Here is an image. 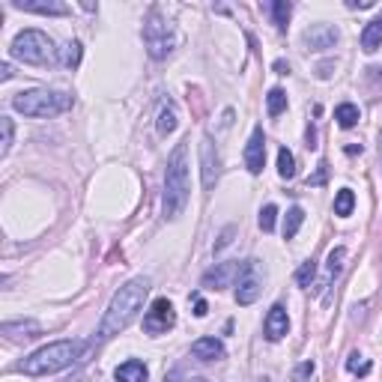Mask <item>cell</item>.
<instances>
[{
  "label": "cell",
  "mask_w": 382,
  "mask_h": 382,
  "mask_svg": "<svg viewBox=\"0 0 382 382\" xmlns=\"http://www.w3.org/2000/svg\"><path fill=\"white\" fill-rule=\"evenodd\" d=\"M147 296H149V278H132L129 284L120 287L99 323V338L108 341L114 334L126 331L134 323V317L144 311Z\"/></svg>",
  "instance_id": "obj_1"
},
{
  "label": "cell",
  "mask_w": 382,
  "mask_h": 382,
  "mask_svg": "<svg viewBox=\"0 0 382 382\" xmlns=\"http://www.w3.org/2000/svg\"><path fill=\"white\" fill-rule=\"evenodd\" d=\"M189 144L182 141L174 147L171 159H167V171H164V197H161V209L164 218H176L182 216V209L189 203Z\"/></svg>",
  "instance_id": "obj_2"
},
{
  "label": "cell",
  "mask_w": 382,
  "mask_h": 382,
  "mask_svg": "<svg viewBox=\"0 0 382 382\" xmlns=\"http://www.w3.org/2000/svg\"><path fill=\"white\" fill-rule=\"evenodd\" d=\"M84 353V341H57V344H48L30 353L21 364H18V373L24 376H48V373H60L72 368L75 361L81 359Z\"/></svg>",
  "instance_id": "obj_3"
},
{
  "label": "cell",
  "mask_w": 382,
  "mask_h": 382,
  "mask_svg": "<svg viewBox=\"0 0 382 382\" xmlns=\"http://www.w3.org/2000/svg\"><path fill=\"white\" fill-rule=\"evenodd\" d=\"M12 108L24 117H57L72 108V96L60 90H27L12 99Z\"/></svg>",
  "instance_id": "obj_4"
},
{
  "label": "cell",
  "mask_w": 382,
  "mask_h": 382,
  "mask_svg": "<svg viewBox=\"0 0 382 382\" xmlns=\"http://www.w3.org/2000/svg\"><path fill=\"white\" fill-rule=\"evenodd\" d=\"M144 45H147V54L152 60H164L176 45L174 24L167 21L159 9H149L147 21H144Z\"/></svg>",
  "instance_id": "obj_5"
},
{
  "label": "cell",
  "mask_w": 382,
  "mask_h": 382,
  "mask_svg": "<svg viewBox=\"0 0 382 382\" xmlns=\"http://www.w3.org/2000/svg\"><path fill=\"white\" fill-rule=\"evenodd\" d=\"M54 42L42 33V30H21L18 36L12 39V57L24 60L30 66H45L54 57Z\"/></svg>",
  "instance_id": "obj_6"
},
{
  "label": "cell",
  "mask_w": 382,
  "mask_h": 382,
  "mask_svg": "<svg viewBox=\"0 0 382 382\" xmlns=\"http://www.w3.org/2000/svg\"><path fill=\"white\" fill-rule=\"evenodd\" d=\"M263 293V272H260L257 260H245V269L239 275V284H236V302L239 304H254Z\"/></svg>",
  "instance_id": "obj_7"
},
{
  "label": "cell",
  "mask_w": 382,
  "mask_h": 382,
  "mask_svg": "<svg viewBox=\"0 0 382 382\" xmlns=\"http://www.w3.org/2000/svg\"><path fill=\"white\" fill-rule=\"evenodd\" d=\"M176 326V311L167 299H156L149 304V311L144 314V331L147 334H164Z\"/></svg>",
  "instance_id": "obj_8"
},
{
  "label": "cell",
  "mask_w": 382,
  "mask_h": 382,
  "mask_svg": "<svg viewBox=\"0 0 382 382\" xmlns=\"http://www.w3.org/2000/svg\"><path fill=\"white\" fill-rule=\"evenodd\" d=\"M245 269V263L239 260H227V263H216V269H209L203 275V287L206 290H224V287H236L239 284V275Z\"/></svg>",
  "instance_id": "obj_9"
},
{
  "label": "cell",
  "mask_w": 382,
  "mask_h": 382,
  "mask_svg": "<svg viewBox=\"0 0 382 382\" xmlns=\"http://www.w3.org/2000/svg\"><path fill=\"white\" fill-rule=\"evenodd\" d=\"M304 45H308L311 51H326V48H334V42L341 39L338 27L334 24H311L308 30L302 33Z\"/></svg>",
  "instance_id": "obj_10"
},
{
  "label": "cell",
  "mask_w": 382,
  "mask_h": 382,
  "mask_svg": "<svg viewBox=\"0 0 382 382\" xmlns=\"http://www.w3.org/2000/svg\"><path fill=\"white\" fill-rule=\"evenodd\" d=\"M201 171H203V189H216V182H218V149L216 144H212V137L203 134V141H201Z\"/></svg>",
  "instance_id": "obj_11"
},
{
  "label": "cell",
  "mask_w": 382,
  "mask_h": 382,
  "mask_svg": "<svg viewBox=\"0 0 382 382\" xmlns=\"http://www.w3.org/2000/svg\"><path fill=\"white\" fill-rule=\"evenodd\" d=\"M263 164H266V134L260 126H254L245 147V167L251 174H263Z\"/></svg>",
  "instance_id": "obj_12"
},
{
  "label": "cell",
  "mask_w": 382,
  "mask_h": 382,
  "mask_svg": "<svg viewBox=\"0 0 382 382\" xmlns=\"http://www.w3.org/2000/svg\"><path fill=\"white\" fill-rule=\"evenodd\" d=\"M266 341H281L284 334L290 331V317H287V308L284 304H272V311L266 314Z\"/></svg>",
  "instance_id": "obj_13"
},
{
  "label": "cell",
  "mask_w": 382,
  "mask_h": 382,
  "mask_svg": "<svg viewBox=\"0 0 382 382\" xmlns=\"http://www.w3.org/2000/svg\"><path fill=\"white\" fill-rule=\"evenodd\" d=\"M12 6L36 15H69V6L60 0H12Z\"/></svg>",
  "instance_id": "obj_14"
},
{
  "label": "cell",
  "mask_w": 382,
  "mask_h": 382,
  "mask_svg": "<svg viewBox=\"0 0 382 382\" xmlns=\"http://www.w3.org/2000/svg\"><path fill=\"white\" fill-rule=\"evenodd\" d=\"M191 356L201 359V361H216L224 356V344L218 338H201L191 344Z\"/></svg>",
  "instance_id": "obj_15"
},
{
  "label": "cell",
  "mask_w": 382,
  "mask_h": 382,
  "mask_svg": "<svg viewBox=\"0 0 382 382\" xmlns=\"http://www.w3.org/2000/svg\"><path fill=\"white\" fill-rule=\"evenodd\" d=\"M379 45H382V15H376V18L368 21V27L361 30V48H364V51L373 54Z\"/></svg>",
  "instance_id": "obj_16"
},
{
  "label": "cell",
  "mask_w": 382,
  "mask_h": 382,
  "mask_svg": "<svg viewBox=\"0 0 382 382\" xmlns=\"http://www.w3.org/2000/svg\"><path fill=\"white\" fill-rule=\"evenodd\" d=\"M117 382H147V364L144 361H126V364H120V368H117Z\"/></svg>",
  "instance_id": "obj_17"
},
{
  "label": "cell",
  "mask_w": 382,
  "mask_h": 382,
  "mask_svg": "<svg viewBox=\"0 0 382 382\" xmlns=\"http://www.w3.org/2000/svg\"><path fill=\"white\" fill-rule=\"evenodd\" d=\"M344 260H346V248H331L329 251V266H326V281L323 284H319L317 290H314V293H319V290H323L329 281H334V278H338V275L344 272Z\"/></svg>",
  "instance_id": "obj_18"
},
{
  "label": "cell",
  "mask_w": 382,
  "mask_h": 382,
  "mask_svg": "<svg viewBox=\"0 0 382 382\" xmlns=\"http://www.w3.org/2000/svg\"><path fill=\"white\" fill-rule=\"evenodd\" d=\"M42 329L39 323H33V319H21V323H4V334H9V338H36Z\"/></svg>",
  "instance_id": "obj_19"
},
{
  "label": "cell",
  "mask_w": 382,
  "mask_h": 382,
  "mask_svg": "<svg viewBox=\"0 0 382 382\" xmlns=\"http://www.w3.org/2000/svg\"><path fill=\"white\" fill-rule=\"evenodd\" d=\"M176 126H179L176 105H174V102H167L164 108L159 111V134H171V132H176Z\"/></svg>",
  "instance_id": "obj_20"
},
{
  "label": "cell",
  "mask_w": 382,
  "mask_h": 382,
  "mask_svg": "<svg viewBox=\"0 0 382 382\" xmlns=\"http://www.w3.org/2000/svg\"><path fill=\"white\" fill-rule=\"evenodd\" d=\"M334 120H338L341 129H353L359 123V108L353 102H344V105H338V111H334Z\"/></svg>",
  "instance_id": "obj_21"
},
{
  "label": "cell",
  "mask_w": 382,
  "mask_h": 382,
  "mask_svg": "<svg viewBox=\"0 0 382 382\" xmlns=\"http://www.w3.org/2000/svg\"><path fill=\"white\" fill-rule=\"evenodd\" d=\"M353 206H356V194L349 189H341L338 197H334V216H341V218L353 216Z\"/></svg>",
  "instance_id": "obj_22"
},
{
  "label": "cell",
  "mask_w": 382,
  "mask_h": 382,
  "mask_svg": "<svg viewBox=\"0 0 382 382\" xmlns=\"http://www.w3.org/2000/svg\"><path fill=\"white\" fill-rule=\"evenodd\" d=\"M78 63H81V45L78 42H66L63 48H60V66L75 69Z\"/></svg>",
  "instance_id": "obj_23"
},
{
  "label": "cell",
  "mask_w": 382,
  "mask_h": 382,
  "mask_svg": "<svg viewBox=\"0 0 382 382\" xmlns=\"http://www.w3.org/2000/svg\"><path fill=\"white\" fill-rule=\"evenodd\" d=\"M266 105H269V114L272 117H281L287 111V93H284L281 87H272L269 96H266Z\"/></svg>",
  "instance_id": "obj_24"
},
{
  "label": "cell",
  "mask_w": 382,
  "mask_h": 382,
  "mask_svg": "<svg viewBox=\"0 0 382 382\" xmlns=\"http://www.w3.org/2000/svg\"><path fill=\"white\" fill-rule=\"evenodd\" d=\"M302 221H304V212H302V206H293V209L287 212V218H284V239H293V236L299 233Z\"/></svg>",
  "instance_id": "obj_25"
},
{
  "label": "cell",
  "mask_w": 382,
  "mask_h": 382,
  "mask_svg": "<svg viewBox=\"0 0 382 382\" xmlns=\"http://www.w3.org/2000/svg\"><path fill=\"white\" fill-rule=\"evenodd\" d=\"M278 174H281V179H293L296 176V159H293V152H290L287 147L278 149Z\"/></svg>",
  "instance_id": "obj_26"
},
{
  "label": "cell",
  "mask_w": 382,
  "mask_h": 382,
  "mask_svg": "<svg viewBox=\"0 0 382 382\" xmlns=\"http://www.w3.org/2000/svg\"><path fill=\"white\" fill-rule=\"evenodd\" d=\"M290 15H293V6H290L287 0H275V4H272V18H275V24H278L281 30L287 27Z\"/></svg>",
  "instance_id": "obj_27"
},
{
  "label": "cell",
  "mask_w": 382,
  "mask_h": 382,
  "mask_svg": "<svg viewBox=\"0 0 382 382\" xmlns=\"http://www.w3.org/2000/svg\"><path fill=\"white\" fill-rule=\"evenodd\" d=\"M314 278H317V263H314V260H308V263H302V266H299V272H296V284H299V287H311Z\"/></svg>",
  "instance_id": "obj_28"
},
{
  "label": "cell",
  "mask_w": 382,
  "mask_h": 382,
  "mask_svg": "<svg viewBox=\"0 0 382 382\" xmlns=\"http://www.w3.org/2000/svg\"><path fill=\"white\" fill-rule=\"evenodd\" d=\"M0 132H4V137H0V156H9V149H12V120L9 117H0Z\"/></svg>",
  "instance_id": "obj_29"
},
{
  "label": "cell",
  "mask_w": 382,
  "mask_h": 382,
  "mask_svg": "<svg viewBox=\"0 0 382 382\" xmlns=\"http://www.w3.org/2000/svg\"><path fill=\"white\" fill-rule=\"evenodd\" d=\"M275 218H278V209H275L272 203L260 209V227H263L266 233H272V230H275Z\"/></svg>",
  "instance_id": "obj_30"
},
{
  "label": "cell",
  "mask_w": 382,
  "mask_h": 382,
  "mask_svg": "<svg viewBox=\"0 0 382 382\" xmlns=\"http://www.w3.org/2000/svg\"><path fill=\"white\" fill-rule=\"evenodd\" d=\"M314 371H317V364H314V361H302L299 368H296V373H293V382H311Z\"/></svg>",
  "instance_id": "obj_31"
},
{
  "label": "cell",
  "mask_w": 382,
  "mask_h": 382,
  "mask_svg": "<svg viewBox=\"0 0 382 382\" xmlns=\"http://www.w3.org/2000/svg\"><path fill=\"white\" fill-rule=\"evenodd\" d=\"M326 174H329V164H326V161H319V164H317V174L308 176V186H323V182H326Z\"/></svg>",
  "instance_id": "obj_32"
},
{
  "label": "cell",
  "mask_w": 382,
  "mask_h": 382,
  "mask_svg": "<svg viewBox=\"0 0 382 382\" xmlns=\"http://www.w3.org/2000/svg\"><path fill=\"white\" fill-rule=\"evenodd\" d=\"M359 359H361V356H359V353H353V356H349V361H346V368L353 371V373H368V371H371V364H361Z\"/></svg>",
  "instance_id": "obj_33"
},
{
  "label": "cell",
  "mask_w": 382,
  "mask_h": 382,
  "mask_svg": "<svg viewBox=\"0 0 382 382\" xmlns=\"http://www.w3.org/2000/svg\"><path fill=\"white\" fill-rule=\"evenodd\" d=\"M233 233H236V227H227V230L218 236V242H216V251H224L227 245H230V242H233Z\"/></svg>",
  "instance_id": "obj_34"
},
{
  "label": "cell",
  "mask_w": 382,
  "mask_h": 382,
  "mask_svg": "<svg viewBox=\"0 0 382 382\" xmlns=\"http://www.w3.org/2000/svg\"><path fill=\"white\" fill-rule=\"evenodd\" d=\"M346 6L349 9H373L376 0H346Z\"/></svg>",
  "instance_id": "obj_35"
},
{
  "label": "cell",
  "mask_w": 382,
  "mask_h": 382,
  "mask_svg": "<svg viewBox=\"0 0 382 382\" xmlns=\"http://www.w3.org/2000/svg\"><path fill=\"white\" fill-rule=\"evenodd\" d=\"M209 314V308H206V302L201 299V296H194V317H206Z\"/></svg>",
  "instance_id": "obj_36"
},
{
  "label": "cell",
  "mask_w": 382,
  "mask_h": 382,
  "mask_svg": "<svg viewBox=\"0 0 382 382\" xmlns=\"http://www.w3.org/2000/svg\"><path fill=\"white\" fill-rule=\"evenodd\" d=\"M9 78H12V66L4 63V66H0V81H9Z\"/></svg>",
  "instance_id": "obj_37"
},
{
  "label": "cell",
  "mask_w": 382,
  "mask_h": 382,
  "mask_svg": "<svg viewBox=\"0 0 382 382\" xmlns=\"http://www.w3.org/2000/svg\"><path fill=\"white\" fill-rule=\"evenodd\" d=\"M275 72H278V75H287V72H290V63H284V60H275Z\"/></svg>",
  "instance_id": "obj_38"
},
{
  "label": "cell",
  "mask_w": 382,
  "mask_h": 382,
  "mask_svg": "<svg viewBox=\"0 0 382 382\" xmlns=\"http://www.w3.org/2000/svg\"><path fill=\"white\" fill-rule=\"evenodd\" d=\"M164 382H179V371H171V373L164 376Z\"/></svg>",
  "instance_id": "obj_39"
},
{
  "label": "cell",
  "mask_w": 382,
  "mask_h": 382,
  "mask_svg": "<svg viewBox=\"0 0 382 382\" xmlns=\"http://www.w3.org/2000/svg\"><path fill=\"white\" fill-rule=\"evenodd\" d=\"M379 156H382V137H379Z\"/></svg>",
  "instance_id": "obj_40"
},
{
  "label": "cell",
  "mask_w": 382,
  "mask_h": 382,
  "mask_svg": "<svg viewBox=\"0 0 382 382\" xmlns=\"http://www.w3.org/2000/svg\"><path fill=\"white\" fill-rule=\"evenodd\" d=\"M191 382H206V379H191Z\"/></svg>",
  "instance_id": "obj_41"
},
{
  "label": "cell",
  "mask_w": 382,
  "mask_h": 382,
  "mask_svg": "<svg viewBox=\"0 0 382 382\" xmlns=\"http://www.w3.org/2000/svg\"><path fill=\"white\" fill-rule=\"evenodd\" d=\"M257 382H269V379H257Z\"/></svg>",
  "instance_id": "obj_42"
}]
</instances>
